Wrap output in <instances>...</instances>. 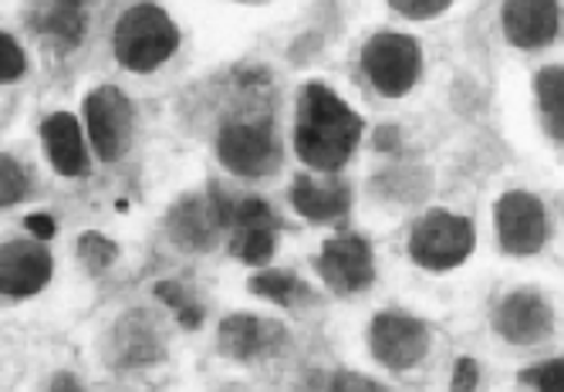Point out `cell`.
<instances>
[{"label":"cell","mask_w":564,"mask_h":392,"mask_svg":"<svg viewBox=\"0 0 564 392\" xmlns=\"http://www.w3.org/2000/svg\"><path fill=\"white\" fill-rule=\"evenodd\" d=\"M358 139H362V119L328 85L307 81L297 95L294 122V150L301 163L322 173H335L351 160Z\"/></svg>","instance_id":"obj_1"},{"label":"cell","mask_w":564,"mask_h":392,"mask_svg":"<svg viewBox=\"0 0 564 392\" xmlns=\"http://www.w3.org/2000/svg\"><path fill=\"white\" fill-rule=\"evenodd\" d=\"M180 47V28L160 4H135L129 8L116 31H112V52L126 72H156L170 62Z\"/></svg>","instance_id":"obj_2"},{"label":"cell","mask_w":564,"mask_h":392,"mask_svg":"<svg viewBox=\"0 0 564 392\" xmlns=\"http://www.w3.org/2000/svg\"><path fill=\"white\" fill-rule=\"evenodd\" d=\"M474 220L449 210H430L409 230V258L426 271H449L474 254Z\"/></svg>","instance_id":"obj_3"},{"label":"cell","mask_w":564,"mask_h":392,"mask_svg":"<svg viewBox=\"0 0 564 392\" xmlns=\"http://www.w3.org/2000/svg\"><path fill=\"white\" fill-rule=\"evenodd\" d=\"M362 68L379 95L402 98L420 81L423 72V47L416 37L399 31H379L362 47Z\"/></svg>","instance_id":"obj_4"},{"label":"cell","mask_w":564,"mask_h":392,"mask_svg":"<svg viewBox=\"0 0 564 392\" xmlns=\"http://www.w3.org/2000/svg\"><path fill=\"white\" fill-rule=\"evenodd\" d=\"M217 160L234 176H268L281 163V142L271 122L234 119L217 135Z\"/></svg>","instance_id":"obj_5"},{"label":"cell","mask_w":564,"mask_h":392,"mask_svg":"<svg viewBox=\"0 0 564 392\" xmlns=\"http://www.w3.org/2000/svg\"><path fill=\"white\" fill-rule=\"evenodd\" d=\"M88 142L101 163H116L126 156L132 139V106L116 85H98L82 102Z\"/></svg>","instance_id":"obj_6"},{"label":"cell","mask_w":564,"mask_h":392,"mask_svg":"<svg viewBox=\"0 0 564 392\" xmlns=\"http://www.w3.org/2000/svg\"><path fill=\"white\" fill-rule=\"evenodd\" d=\"M227 227L230 233V251L237 261L250 268H264L278 251V214L261 200V196H234L227 193Z\"/></svg>","instance_id":"obj_7"},{"label":"cell","mask_w":564,"mask_h":392,"mask_svg":"<svg viewBox=\"0 0 564 392\" xmlns=\"http://www.w3.org/2000/svg\"><path fill=\"white\" fill-rule=\"evenodd\" d=\"M227 227V193H220V186H210V193L203 196H183V200L170 210L166 217V230L170 237L186 251H210L217 248V240Z\"/></svg>","instance_id":"obj_8"},{"label":"cell","mask_w":564,"mask_h":392,"mask_svg":"<svg viewBox=\"0 0 564 392\" xmlns=\"http://www.w3.org/2000/svg\"><path fill=\"white\" fill-rule=\"evenodd\" d=\"M369 346L372 356L392 369V372H405L423 362L426 349H430V328L426 322L413 318V315H399V312H382L372 318L369 328Z\"/></svg>","instance_id":"obj_9"},{"label":"cell","mask_w":564,"mask_h":392,"mask_svg":"<svg viewBox=\"0 0 564 392\" xmlns=\"http://www.w3.org/2000/svg\"><path fill=\"white\" fill-rule=\"evenodd\" d=\"M497 233L507 254H538L547 240V214L538 196L510 189L497 200Z\"/></svg>","instance_id":"obj_10"},{"label":"cell","mask_w":564,"mask_h":392,"mask_svg":"<svg viewBox=\"0 0 564 392\" xmlns=\"http://www.w3.org/2000/svg\"><path fill=\"white\" fill-rule=\"evenodd\" d=\"M318 274L335 294H358L376 281L372 243L358 233L332 237L318 254Z\"/></svg>","instance_id":"obj_11"},{"label":"cell","mask_w":564,"mask_h":392,"mask_svg":"<svg viewBox=\"0 0 564 392\" xmlns=\"http://www.w3.org/2000/svg\"><path fill=\"white\" fill-rule=\"evenodd\" d=\"M494 328L510 346H538L554 328V312L538 291H510L497 305Z\"/></svg>","instance_id":"obj_12"},{"label":"cell","mask_w":564,"mask_h":392,"mask_svg":"<svg viewBox=\"0 0 564 392\" xmlns=\"http://www.w3.org/2000/svg\"><path fill=\"white\" fill-rule=\"evenodd\" d=\"M106 356L119 369H142L163 359V338L160 328L145 312H129L109 328Z\"/></svg>","instance_id":"obj_13"},{"label":"cell","mask_w":564,"mask_h":392,"mask_svg":"<svg viewBox=\"0 0 564 392\" xmlns=\"http://www.w3.org/2000/svg\"><path fill=\"white\" fill-rule=\"evenodd\" d=\"M51 277V254L41 240H11L0 248V291L4 298H31Z\"/></svg>","instance_id":"obj_14"},{"label":"cell","mask_w":564,"mask_h":392,"mask_svg":"<svg viewBox=\"0 0 564 392\" xmlns=\"http://www.w3.org/2000/svg\"><path fill=\"white\" fill-rule=\"evenodd\" d=\"M500 21H503V34L510 44L534 52V47H544L554 41L561 11H557V0H503Z\"/></svg>","instance_id":"obj_15"},{"label":"cell","mask_w":564,"mask_h":392,"mask_svg":"<svg viewBox=\"0 0 564 392\" xmlns=\"http://www.w3.org/2000/svg\"><path fill=\"white\" fill-rule=\"evenodd\" d=\"M284 346V325L261 315H230L220 325V349L237 362H253Z\"/></svg>","instance_id":"obj_16"},{"label":"cell","mask_w":564,"mask_h":392,"mask_svg":"<svg viewBox=\"0 0 564 392\" xmlns=\"http://www.w3.org/2000/svg\"><path fill=\"white\" fill-rule=\"evenodd\" d=\"M291 207L307 220H341L351 207V189L338 176H297L291 186Z\"/></svg>","instance_id":"obj_17"},{"label":"cell","mask_w":564,"mask_h":392,"mask_svg":"<svg viewBox=\"0 0 564 392\" xmlns=\"http://www.w3.org/2000/svg\"><path fill=\"white\" fill-rule=\"evenodd\" d=\"M41 142L44 153L62 176H85L88 173V150H85V135L75 116L55 112L41 122Z\"/></svg>","instance_id":"obj_18"},{"label":"cell","mask_w":564,"mask_h":392,"mask_svg":"<svg viewBox=\"0 0 564 392\" xmlns=\"http://www.w3.org/2000/svg\"><path fill=\"white\" fill-rule=\"evenodd\" d=\"M534 91L547 135L564 142V68H541L534 78Z\"/></svg>","instance_id":"obj_19"},{"label":"cell","mask_w":564,"mask_h":392,"mask_svg":"<svg viewBox=\"0 0 564 392\" xmlns=\"http://www.w3.org/2000/svg\"><path fill=\"white\" fill-rule=\"evenodd\" d=\"M250 291L284 308H297L304 302H312V287L294 271H261L258 277H250Z\"/></svg>","instance_id":"obj_20"},{"label":"cell","mask_w":564,"mask_h":392,"mask_svg":"<svg viewBox=\"0 0 564 392\" xmlns=\"http://www.w3.org/2000/svg\"><path fill=\"white\" fill-rule=\"evenodd\" d=\"M82 31H85V18L72 4H55V11L44 18V34L55 41V47H62V52L78 44Z\"/></svg>","instance_id":"obj_21"},{"label":"cell","mask_w":564,"mask_h":392,"mask_svg":"<svg viewBox=\"0 0 564 392\" xmlns=\"http://www.w3.org/2000/svg\"><path fill=\"white\" fill-rule=\"evenodd\" d=\"M31 193V173L14 160V156H0V204L14 207Z\"/></svg>","instance_id":"obj_22"},{"label":"cell","mask_w":564,"mask_h":392,"mask_svg":"<svg viewBox=\"0 0 564 392\" xmlns=\"http://www.w3.org/2000/svg\"><path fill=\"white\" fill-rule=\"evenodd\" d=\"M116 254H119V248L109 240V237H101L98 230H88V233H82L78 237V258H82V264L91 271V274H101L106 271L112 261H116Z\"/></svg>","instance_id":"obj_23"},{"label":"cell","mask_w":564,"mask_h":392,"mask_svg":"<svg viewBox=\"0 0 564 392\" xmlns=\"http://www.w3.org/2000/svg\"><path fill=\"white\" fill-rule=\"evenodd\" d=\"M518 379L524 385H531L534 392H564V356L551 359V362H541V366H531Z\"/></svg>","instance_id":"obj_24"},{"label":"cell","mask_w":564,"mask_h":392,"mask_svg":"<svg viewBox=\"0 0 564 392\" xmlns=\"http://www.w3.org/2000/svg\"><path fill=\"white\" fill-rule=\"evenodd\" d=\"M156 294L166 302V305H173V312L180 315V325L183 328H196L199 322H203V312H199V305H193L186 294H183V287L176 284V281H160L156 284Z\"/></svg>","instance_id":"obj_25"},{"label":"cell","mask_w":564,"mask_h":392,"mask_svg":"<svg viewBox=\"0 0 564 392\" xmlns=\"http://www.w3.org/2000/svg\"><path fill=\"white\" fill-rule=\"evenodd\" d=\"M28 68V58L21 52V44L14 41V34L0 31V81H18Z\"/></svg>","instance_id":"obj_26"},{"label":"cell","mask_w":564,"mask_h":392,"mask_svg":"<svg viewBox=\"0 0 564 392\" xmlns=\"http://www.w3.org/2000/svg\"><path fill=\"white\" fill-rule=\"evenodd\" d=\"M389 4L409 21H430V18H440L453 0H389Z\"/></svg>","instance_id":"obj_27"},{"label":"cell","mask_w":564,"mask_h":392,"mask_svg":"<svg viewBox=\"0 0 564 392\" xmlns=\"http://www.w3.org/2000/svg\"><path fill=\"white\" fill-rule=\"evenodd\" d=\"M328 392H386V385H379L376 379H369L362 372H338V375H332Z\"/></svg>","instance_id":"obj_28"},{"label":"cell","mask_w":564,"mask_h":392,"mask_svg":"<svg viewBox=\"0 0 564 392\" xmlns=\"http://www.w3.org/2000/svg\"><path fill=\"white\" fill-rule=\"evenodd\" d=\"M477 382H480V369H477V362H474L470 356L456 359L449 392H474V389H477Z\"/></svg>","instance_id":"obj_29"},{"label":"cell","mask_w":564,"mask_h":392,"mask_svg":"<svg viewBox=\"0 0 564 392\" xmlns=\"http://www.w3.org/2000/svg\"><path fill=\"white\" fill-rule=\"evenodd\" d=\"M24 224L34 233V240H51V237H55V220H51L47 214H31Z\"/></svg>","instance_id":"obj_30"},{"label":"cell","mask_w":564,"mask_h":392,"mask_svg":"<svg viewBox=\"0 0 564 392\" xmlns=\"http://www.w3.org/2000/svg\"><path fill=\"white\" fill-rule=\"evenodd\" d=\"M47 392H85V385L72 372H55V375H51V382H47Z\"/></svg>","instance_id":"obj_31"},{"label":"cell","mask_w":564,"mask_h":392,"mask_svg":"<svg viewBox=\"0 0 564 392\" xmlns=\"http://www.w3.org/2000/svg\"><path fill=\"white\" fill-rule=\"evenodd\" d=\"M58 4H72V8H82V0H58Z\"/></svg>","instance_id":"obj_32"}]
</instances>
